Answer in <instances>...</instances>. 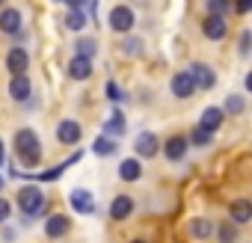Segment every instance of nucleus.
<instances>
[{
    "label": "nucleus",
    "mask_w": 252,
    "mask_h": 243,
    "mask_svg": "<svg viewBox=\"0 0 252 243\" xmlns=\"http://www.w3.org/2000/svg\"><path fill=\"white\" fill-rule=\"evenodd\" d=\"M119 178H122V181H137V178H143V163H140L137 157L122 160V163H119Z\"/></svg>",
    "instance_id": "nucleus-16"
},
{
    "label": "nucleus",
    "mask_w": 252,
    "mask_h": 243,
    "mask_svg": "<svg viewBox=\"0 0 252 243\" xmlns=\"http://www.w3.org/2000/svg\"><path fill=\"white\" fill-rule=\"evenodd\" d=\"M202 33H205V39L220 42V39L228 33V24H225V18H222V15H208V18L202 21Z\"/></svg>",
    "instance_id": "nucleus-8"
},
{
    "label": "nucleus",
    "mask_w": 252,
    "mask_h": 243,
    "mask_svg": "<svg viewBox=\"0 0 252 243\" xmlns=\"http://www.w3.org/2000/svg\"><path fill=\"white\" fill-rule=\"evenodd\" d=\"M231 3H234V9H237L240 15H246V12L252 9V0H231Z\"/></svg>",
    "instance_id": "nucleus-33"
},
{
    "label": "nucleus",
    "mask_w": 252,
    "mask_h": 243,
    "mask_svg": "<svg viewBox=\"0 0 252 243\" xmlns=\"http://www.w3.org/2000/svg\"><path fill=\"white\" fill-rule=\"evenodd\" d=\"M169 89H172V95L175 98H190L193 92H196V83H193V77H190V71H178V74H172V80H169Z\"/></svg>",
    "instance_id": "nucleus-7"
},
{
    "label": "nucleus",
    "mask_w": 252,
    "mask_h": 243,
    "mask_svg": "<svg viewBox=\"0 0 252 243\" xmlns=\"http://www.w3.org/2000/svg\"><path fill=\"white\" fill-rule=\"evenodd\" d=\"M228 216H231L234 225H246L252 219V202L249 199H234L231 208H228Z\"/></svg>",
    "instance_id": "nucleus-11"
},
{
    "label": "nucleus",
    "mask_w": 252,
    "mask_h": 243,
    "mask_svg": "<svg viewBox=\"0 0 252 243\" xmlns=\"http://www.w3.org/2000/svg\"><path fill=\"white\" fill-rule=\"evenodd\" d=\"M30 77L27 74H12V80H9V95H12V101H18V104H24L27 98H30Z\"/></svg>",
    "instance_id": "nucleus-10"
},
{
    "label": "nucleus",
    "mask_w": 252,
    "mask_h": 243,
    "mask_svg": "<svg viewBox=\"0 0 252 243\" xmlns=\"http://www.w3.org/2000/svg\"><path fill=\"white\" fill-rule=\"evenodd\" d=\"M243 107H246L243 95H228V98H225V107H220V110L228 113V116H237V113H243Z\"/></svg>",
    "instance_id": "nucleus-24"
},
{
    "label": "nucleus",
    "mask_w": 252,
    "mask_h": 243,
    "mask_svg": "<svg viewBox=\"0 0 252 243\" xmlns=\"http://www.w3.org/2000/svg\"><path fill=\"white\" fill-rule=\"evenodd\" d=\"M71 208L77 213H95V199L89 190H71Z\"/></svg>",
    "instance_id": "nucleus-13"
},
{
    "label": "nucleus",
    "mask_w": 252,
    "mask_h": 243,
    "mask_svg": "<svg viewBox=\"0 0 252 243\" xmlns=\"http://www.w3.org/2000/svg\"><path fill=\"white\" fill-rule=\"evenodd\" d=\"M89 74H92V60L74 57V60L68 62V77H71V80H86Z\"/></svg>",
    "instance_id": "nucleus-17"
},
{
    "label": "nucleus",
    "mask_w": 252,
    "mask_h": 243,
    "mask_svg": "<svg viewBox=\"0 0 252 243\" xmlns=\"http://www.w3.org/2000/svg\"><path fill=\"white\" fill-rule=\"evenodd\" d=\"M57 3H63V0H57Z\"/></svg>",
    "instance_id": "nucleus-38"
},
{
    "label": "nucleus",
    "mask_w": 252,
    "mask_h": 243,
    "mask_svg": "<svg viewBox=\"0 0 252 243\" xmlns=\"http://www.w3.org/2000/svg\"><path fill=\"white\" fill-rule=\"evenodd\" d=\"M15 154L21 157L24 166H39V160H42V140H39V134L30 131V128L18 131L15 134Z\"/></svg>",
    "instance_id": "nucleus-1"
},
{
    "label": "nucleus",
    "mask_w": 252,
    "mask_h": 243,
    "mask_svg": "<svg viewBox=\"0 0 252 243\" xmlns=\"http://www.w3.org/2000/svg\"><path fill=\"white\" fill-rule=\"evenodd\" d=\"M190 234H193L196 240H208V237L214 234V222H211V219H205V216H199V219H193V222H190Z\"/></svg>",
    "instance_id": "nucleus-20"
},
{
    "label": "nucleus",
    "mask_w": 252,
    "mask_h": 243,
    "mask_svg": "<svg viewBox=\"0 0 252 243\" xmlns=\"http://www.w3.org/2000/svg\"><path fill=\"white\" fill-rule=\"evenodd\" d=\"M65 27H68V30H74V33H80V30L86 27V12H80V9H71V12L65 15Z\"/></svg>",
    "instance_id": "nucleus-22"
},
{
    "label": "nucleus",
    "mask_w": 252,
    "mask_h": 243,
    "mask_svg": "<svg viewBox=\"0 0 252 243\" xmlns=\"http://www.w3.org/2000/svg\"><path fill=\"white\" fill-rule=\"evenodd\" d=\"M9 213H12V205H9L6 199H0V222H6V219H9Z\"/></svg>",
    "instance_id": "nucleus-32"
},
{
    "label": "nucleus",
    "mask_w": 252,
    "mask_h": 243,
    "mask_svg": "<svg viewBox=\"0 0 252 243\" xmlns=\"http://www.w3.org/2000/svg\"><path fill=\"white\" fill-rule=\"evenodd\" d=\"M211 140H214V134H208V131H202V128H196V131L190 134V140H187V143H193V146H199V149H205V146H211Z\"/></svg>",
    "instance_id": "nucleus-28"
},
{
    "label": "nucleus",
    "mask_w": 252,
    "mask_h": 243,
    "mask_svg": "<svg viewBox=\"0 0 252 243\" xmlns=\"http://www.w3.org/2000/svg\"><path fill=\"white\" fill-rule=\"evenodd\" d=\"M187 71H190V77H193L196 89H214V83H217V74H214V68H211L208 62H193Z\"/></svg>",
    "instance_id": "nucleus-4"
},
{
    "label": "nucleus",
    "mask_w": 252,
    "mask_h": 243,
    "mask_svg": "<svg viewBox=\"0 0 252 243\" xmlns=\"http://www.w3.org/2000/svg\"><path fill=\"white\" fill-rule=\"evenodd\" d=\"M0 30H3V33H18L21 30V12L18 9H3V12H0Z\"/></svg>",
    "instance_id": "nucleus-19"
},
{
    "label": "nucleus",
    "mask_w": 252,
    "mask_h": 243,
    "mask_svg": "<svg viewBox=\"0 0 252 243\" xmlns=\"http://www.w3.org/2000/svg\"><path fill=\"white\" fill-rule=\"evenodd\" d=\"M0 166H3V140H0Z\"/></svg>",
    "instance_id": "nucleus-35"
},
{
    "label": "nucleus",
    "mask_w": 252,
    "mask_h": 243,
    "mask_svg": "<svg viewBox=\"0 0 252 243\" xmlns=\"http://www.w3.org/2000/svg\"><path fill=\"white\" fill-rule=\"evenodd\" d=\"M113 134V140L119 137V134H125V116L122 113H113L110 116V122H107V137Z\"/></svg>",
    "instance_id": "nucleus-25"
},
{
    "label": "nucleus",
    "mask_w": 252,
    "mask_h": 243,
    "mask_svg": "<svg viewBox=\"0 0 252 243\" xmlns=\"http://www.w3.org/2000/svg\"><path fill=\"white\" fill-rule=\"evenodd\" d=\"M80 137H83V131H80V125L74 119H63L57 125V140L63 146H74V143H80Z\"/></svg>",
    "instance_id": "nucleus-6"
},
{
    "label": "nucleus",
    "mask_w": 252,
    "mask_h": 243,
    "mask_svg": "<svg viewBox=\"0 0 252 243\" xmlns=\"http://www.w3.org/2000/svg\"><path fill=\"white\" fill-rule=\"evenodd\" d=\"M214 231L220 234V243H234V240H237V228H234V225H228V222L214 225Z\"/></svg>",
    "instance_id": "nucleus-27"
},
{
    "label": "nucleus",
    "mask_w": 252,
    "mask_h": 243,
    "mask_svg": "<svg viewBox=\"0 0 252 243\" xmlns=\"http://www.w3.org/2000/svg\"><path fill=\"white\" fill-rule=\"evenodd\" d=\"M205 9L208 15H225L231 9V0H205Z\"/></svg>",
    "instance_id": "nucleus-26"
},
{
    "label": "nucleus",
    "mask_w": 252,
    "mask_h": 243,
    "mask_svg": "<svg viewBox=\"0 0 252 243\" xmlns=\"http://www.w3.org/2000/svg\"><path fill=\"white\" fill-rule=\"evenodd\" d=\"M222 122H225V113H222L220 107H208V110L202 113V119H199V128L208 131V134H214V131L222 128Z\"/></svg>",
    "instance_id": "nucleus-9"
},
{
    "label": "nucleus",
    "mask_w": 252,
    "mask_h": 243,
    "mask_svg": "<svg viewBox=\"0 0 252 243\" xmlns=\"http://www.w3.org/2000/svg\"><path fill=\"white\" fill-rule=\"evenodd\" d=\"M122 51L137 57V54H143V42H140V39H125V42H122Z\"/></svg>",
    "instance_id": "nucleus-29"
},
{
    "label": "nucleus",
    "mask_w": 252,
    "mask_h": 243,
    "mask_svg": "<svg viewBox=\"0 0 252 243\" xmlns=\"http://www.w3.org/2000/svg\"><path fill=\"white\" fill-rule=\"evenodd\" d=\"M95 48H98V42H95V39H77V45H74L77 57H86V60H92V57L98 54Z\"/></svg>",
    "instance_id": "nucleus-23"
},
{
    "label": "nucleus",
    "mask_w": 252,
    "mask_h": 243,
    "mask_svg": "<svg viewBox=\"0 0 252 243\" xmlns=\"http://www.w3.org/2000/svg\"><path fill=\"white\" fill-rule=\"evenodd\" d=\"M131 243H146V240H131Z\"/></svg>",
    "instance_id": "nucleus-36"
},
{
    "label": "nucleus",
    "mask_w": 252,
    "mask_h": 243,
    "mask_svg": "<svg viewBox=\"0 0 252 243\" xmlns=\"http://www.w3.org/2000/svg\"><path fill=\"white\" fill-rule=\"evenodd\" d=\"M134 24H137V18H134V9L131 6H113L110 9V30H116V33H131Z\"/></svg>",
    "instance_id": "nucleus-3"
},
{
    "label": "nucleus",
    "mask_w": 252,
    "mask_h": 243,
    "mask_svg": "<svg viewBox=\"0 0 252 243\" xmlns=\"http://www.w3.org/2000/svg\"><path fill=\"white\" fill-rule=\"evenodd\" d=\"M0 187H3V178H0Z\"/></svg>",
    "instance_id": "nucleus-37"
},
{
    "label": "nucleus",
    "mask_w": 252,
    "mask_h": 243,
    "mask_svg": "<svg viewBox=\"0 0 252 243\" xmlns=\"http://www.w3.org/2000/svg\"><path fill=\"white\" fill-rule=\"evenodd\" d=\"M18 208L33 219V216H39L42 211H45V193L39 190V187H21L18 190Z\"/></svg>",
    "instance_id": "nucleus-2"
},
{
    "label": "nucleus",
    "mask_w": 252,
    "mask_h": 243,
    "mask_svg": "<svg viewBox=\"0 0 252 243\" xmlns=\"http://www.w3.org/2000/svg\"><path fill=\"white\" fill-rule=\"evenodd\" d=\"M249 39H252V33H249V30H243V33H240V45H237L240 57H246V54H249Z\"/></svg>",
    "instance_id": "nucleus-30"
},
{
    "label": "nucleus",
    "mask_w": 252,
    "mask_h": 243,
    "mask_svg": "<svg viewBox=\"0 0 252 243\" xmlns=\"http://www.w3.org/2000/svg\"><path fill=\"white\" fill-rule=\"evenodd\" d=\"M63 3H65L68 9H83V3H89V0H63Z\"/></svg>",
    "instance_id": "nucleus-34"
},
{
    "label": "nucleus",
    "mask_w": 252,
    "mask_h": 243,
    "mask_svg": "<svg viewBox=\"0 0 252 243\" xmlns=\"http://www.w3.org/2000/svg\"><path fill=\"white\" fill-rule=\"evenodd\" d=\"M27 65H30L27 51H24V48H12V51H9V57H6V68H9L12 74H24V71H27Z\"/></svg>",
    "instance_id": "nucleus-12"
},
{
    "label": "nucleus",
    "mask_w": 252,
    "mask_h": 243,
    "mask_svg": "<svg viewBox=\"0 0 252 243\" xmlns=\"http://www.w3.org/2000/svg\"><path fill=\"white\" fill-rule=\"evenodd\" d=\"M158 149H160V140H158V134H152V131H143V134L134 140V152H137V157H143V160L155 157Z\"/></svg>",
    "instance_id": "nucleus-5"
},
{
    "label": "nucleus",
    "mask_w": 252,
    "mask_h": 243,
    "mask_svg": "<svg viewBox=\"0 0 252 243\" xmlns=\"http://www.w3.org/2000/svg\"><path fill=\"white\" fill-rule=\"evenodd\" d=\"M104 92H107V98H110V101H122V92H119V86H116L113 80H107V86H104Z\"/></svg>",
    "instance_id": "nucleus-31"
},
{
    "label": "nucleus",
    "mask_w": 252,
    "mask_h": 243,
    "mask_svg": "<svg viewBox=\"0 0 252 243\" xmlns=\"http://www.w3.org/2000/svg\"><path fill=\"white\" fill-rule=\"evenodd\" d=\"M134 213V199L131 196H116L113 205H110V216L113 219H128Z\"/></svg>",
    "instance_id": "nucleus-15"
},
{
    "label": "nucleus",
    "mask_w": 252,
    "mask_h": 243,
    "mask_svg": "<svg viewBox=\"0 0 252 243\" xmlns=\"http://www.w3.org/2000/svg\"><path fill=\"white\" fill-rule=\"evenodd\" d=\"M0 3H3V0H0Z\"/></svg>",
    "instance_id": "nucleus-39"
},
{
    "label": "nucleus",
    "mask_w": 252,
    "mask_h": 243,
    "mask_svg": "<svg viewBox=\"0 0 252 243\" xmlns=\"http://www.w3.org/2000/svg\"><path fill=\"white\" fill-rule=\"evenodd\" d=\"M68 228H71V219H68V216H63V213H54V216H48V222H45V234H48V237H54V240H57V237H63Z\"/></svg>",
    "instance_id": "nucleus-14"
},
{
    "label": "nucleus",
    "mask_w": 252,
    "mask_h": 243,
    "mask_svg": "<svg viewBox=\"0 0 252 243\" xmlns=\"http://www.w3.org/2000/svg\"><path fill=\"white\" fill-rule=\"evenodd\" d=\"M116 149H119V146H116V140H113V137H107V134H104V137H98V140L92 143V152H95L98 157H107V154H113Z\"/></svg>",
    "instance_id": "nucleus-21"
},
{
    "label": "nucleus",
    "mask_w": 252,
    "mask_h": 243,
    "mask_svg": "<svg viewBox=\"0 0 252 243\" xmlns=\"http://www.w3.org/2000/svg\"><path fill=\"white\" fill-rule=\"evenodd\" d=\"M163 154H166V160H172V163L184 160V154H187V140H184V137H172V140L163 146Z\"/></svg>",
    "instance_id": "nucleus-18"
}]
</instances>
